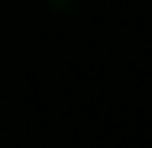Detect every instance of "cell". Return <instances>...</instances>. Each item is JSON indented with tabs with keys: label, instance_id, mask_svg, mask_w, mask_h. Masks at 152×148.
Instances as JSON below:
<instances>
[{
	"label": "cell",
	"instance_id": "obj_1",
	"mask_svg": "<svg viewBox=\"0 0 152 148\" xmlns=\"http://www.w3.org/2000/svg\"><path fill=\"white\" fill-rule=\"evenodd\" d=\"M49 3H52L55 10H68V6H71V0H49Z\"/></svg>",
	"mask_w": 152,
	"mask_h": 148
}]
</instances>
